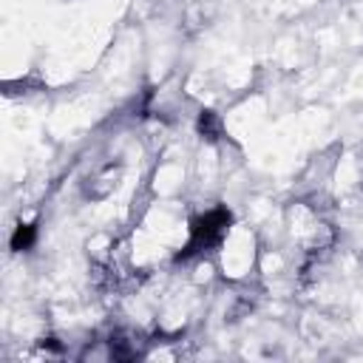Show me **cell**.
Masks as SVG:
<instances>
[{
    "label": "cell",
    "instance_id": "1",
    "mask_svg": "<svg viewBox=\"0 0 363 363\" xmlns=\"http://www.w3.org/2000/svg\"><path fill=\"white\" fill-rule=\"evenodd\" d=\"M230 224V213L227 210H210L204 216H199L193 224H190V233H187V244L182 250L179 258H187L193 252H204L210 247H218L224 238H227V227Z\"/></svg>",
    "mask_w": 363,
    "mask_h": 363
},
{
    "label": "cell",
    "instance_id": "2",
    "mask_svg": "<svg viewBox=\"0 0 363 363\" xmlns=\"http://www.w3.org/2000/svg\"><path fill=\"white\" fill-rule=\"evenodd\" d=\"M34 235H37L34 224H20V227L14 230V235H11V250H17V252L28 250V247L34 244Z\"/></svg>",
    "mask_w": 363,
    "mask_h": 363
}]
</instances>
